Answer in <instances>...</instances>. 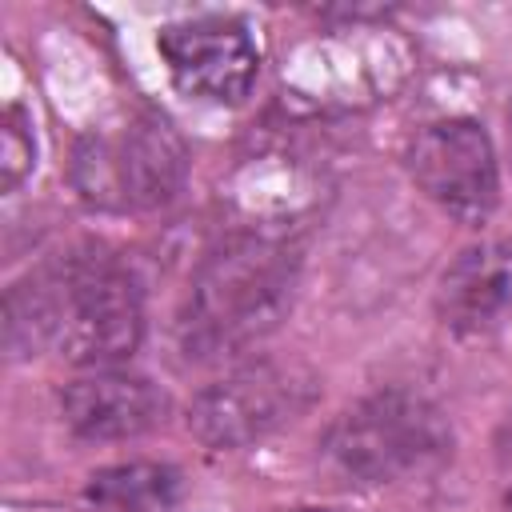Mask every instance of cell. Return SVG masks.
Segmentation results:
<instances>
[{
	"mask_svg": "<svg viewBox=\"0 0 512 512\" xmlns=\"http://www.w3.org/2000/svg\"><path fill=\"white\" fill-rule=\"evenodd\" d=\"M140 336V284L124 260L96 244L36 268L4 300V344L12 356L52 348L72 364L108 368L132 356Z\"/></svg>",
	"mask_w": 512,
	"mask_h": 512,
	"instance_id": "obj_1",
	"label": "cell"
},
{
	"mask_svg": "<svg viewBox=\"0 0 512 512\" xmlns=\"http://www.w3.org/2000/svg\"><path fill=\"white\" fill-rule=\"evenodd\" d=\"M296 256L268 236L216 244L184 296L176 336L192 360H224L268 336L292 304Z\"/></svg>",
	"mask_w": 512,
	"mask_h": 512,
	"instance_id": "obj_2",
	"label": "cell"
},
{
	"mask_svg": "<svg viewBox=\"0 0 512 512\" xmlns=\"http://www.w3.org/2000/svg\"><path fill=\"white\" fill-rule=\"evenodd\" d=\"M324 452L356 484H392L436 468L452 452V432L424 396L376 392L328 428Z\"/></svg>",
	"mask_w": 512,
	"mask_h": 512,
	"instance_id": "obj_3",
	"label": "cell"
},
{
	"mask_svg": "<svg viewBox=\"0 0 512 512\" xmlns=\"http://www.w3.org/2000/svg\"><path fill=\"white\" fill-rule=\"evenodd\" d=\"M184 144L156 116H124L92 128L76 144L72 180L88 204L100 208H156L184 184Z\"/></svg>",
	"mask_w": 512,
	"mask_h": 512,
	"instance_id": "obj_4",
	"label": "cell"
},
{
	"mask_svg": "<svg viewBox=\"0 0 512 512\" xmlns=\"http://www.w3.org/2000/svg\"><path fill=\"white\" fill-rule=\"evenodd\" d=\"M412 72V52L388 28H336L292 48L284 84L316 108H360L396 92Z\"/></svg>",
	"mask_w": 512,
	"mask_h": 512,
	"instance_id": "obj_5",
	"label": "cell"
},
{
	"mask_svg": "<svg viewBox=\"0 0 512 512\" xmlns=\"http://www.w3.org/2000/svg\"><path fill=\"white\" fill-rule=\"evenodd\" d=\"M316 396L312 372L284 360L240 364L192 400V432L212 448H244L284 420L300 416Z\"/></svg>",
	"mask_w": 512,
	"mask_h": 512,
	"instance_id": "obj_6",
	"label": "cell"
},
{
	"mask_svg": "<svg viewBox=\"0 0 512 512\" xmlns=\"http://www.w3.org/2000/svg\"><path fill=\"white\" fill-rule=\"evenodd\" d=\"M408 172L420 192L460 224H480L500 200V168L476 120H436L408 144Z\"/></svg>",
	"mask_w": 512,
	"mask_h": 512,
	"instance_id": "obj_7",
	"label": "cell"
},
{
	"mask_svg": "<svg viewBox=\"0 0 512 512\" xmlns=\"http://www.w3.org/2000/svg\"><path fill=\"white\" fill-rule=\"evenodd\" d=\"M156 48L172 84L208 104H240L252 92L260 52L252 32L232 16H196L164 24Z\"/></svg>",
	"mask_w": 512,
	"mask_h": 512,
	"instance_id": "obj_8",
	"label": "cell"
},
{
	"mask_svg": "<svg viewBox=\"0 0 512 512\" xmlns=\"http://www.w3.org/2000/svg\"><path fill=\"white\" fill-rule=\"evenodd\" d=\"M164 392L136 372L120 368H96L92 376H80L64 384L60 412L68 428L84 440H128L164 420Z\"/></svg>",
	"mask_w": 512,
	"mask_h": 512,
	"instance_id": "obj_9",
	"label": "cell"
},
{
	"mask_svg": "<svg viewBox=\"0 0 512 512\" xmlns=\"http://www.w3.org/2000/svg\"><path fill=\"white\" fill-rule=\"evenodd\" d=\"M508 304H512V244L468 248L440 280V308L456 328L484 324Z\"/></svg>",
	"mask_w": 512,
	"mask_h": 512,
	"instance_id": "obj_10",
	"label": "cell"
},
{
	"mask_svg": "<svg viewBox=\"0 0 512 512\" xmlns=\"http://www.w3.org/2000/svg\"><path fill=\"white\" fill-rule=\"evenodd\" d=\"M88 500L100 512H172L180 500V472L168 464H116L88 480Z\"/></svg>",
	"mask_w": 512,
	"mask_h": 512,
	"instance_id": "obj_11",
	"label": "cell"
},
{
	"mask_svg": "<svg viewBox=\"0 0 512 512\" xmlns=\"http://www.w3.org/2000/svg\"><path fill=\"white\" fill-rule=\"evenodd\" d=\"M0 144H4V188H16L20 176L32 168V136L24 132V112L8 108L4 128H0Z\"/></svg>",
	"mask_w": 512,
	"mask_h": 512,
	"instance_id": "obj_12",
	"label": "cell"
},
{
	"mask_svg": "<svg viewBox=\"0 0 512 512\" xmlns=\"http://www.w3.org/2000/svg\"><path fill=\"white\" fill-rule=\"evenodd\" d=\"M496 468H500V480H504V500L512 504V412L496 432Z\"/></svg>",
	"mask_w": 512,
	"mask_h": 512,
	"instance_id": "obj_13",
	"label": "cell"
},
{
	"mask_svg": "<svg viewBox=\"0 0 512 512\" xmlns=\"http://www.w3.org/2000/svg\"><path fill=\"white\" fill-rule=\"evenodd\" d=\"M508 132H512V96H508Z\"/></svg>",
	"mask_w": 512,
	"mask_h": 512,
	"instance_id": "obj_14",
	"label": "cell"
}]
</instances>
